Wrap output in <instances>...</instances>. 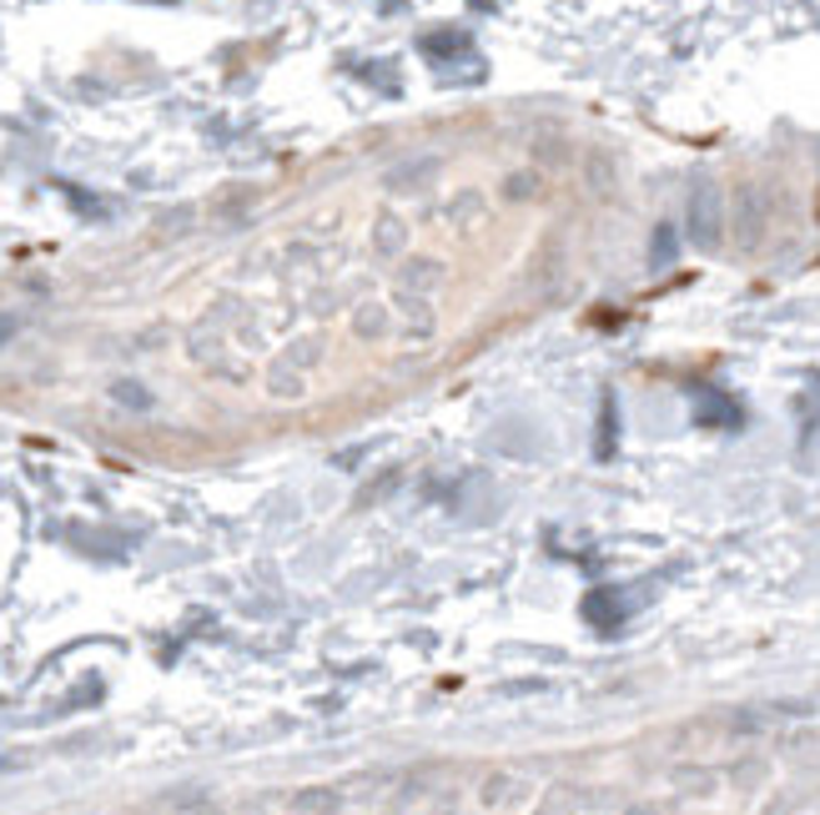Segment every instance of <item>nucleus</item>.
<instances>
[{
	"mask_svg": "<svg viewBox=\"0 0 820 815\" xmlns=\"http://www.w3.org/2000/svg\"><path fill=\"white\" fill-rule=\"evenodd\" d=\"M695 423H704V428H740V408L729 403L725 393H715V388H700L695 393Z\"/></svg>",
	"mask_w": 820,
	"mask_h": 815,
	"instance_id": "obj_1",
	"label": "nucleus"
},
{
	"mask_svg": "<svg viewBox=\"0 0 820 815\" xmlns=\"http://www.w3.org/2000/svg\"><path fill=\"white\" fill-rule=\"evenodd\" d=\"M690 238L704 242V247L720 238V197L710 192V186H700V192L690 197Z\"/></svg>",
	"mask_w": 820,
	"mask_h": 815,
	"instance_id": "obj_2",
	"label": "nucleus"
},
{
	"mask_svg": "<svg viewBox=\"0 0 820 815\" xmlns=\"http://www.w3.org/2000/svg\"><path fill=\"white\" fill-rule=\"evenodd\" d=\"M584 615H589V624H594V630L614 634V630H619V619H625V605H619V594H614V589H600V594H589Z\"/></svg>",
	"mask_w": 820,
	"mask_h": 815,
	"instance_id": "obj_3",
	"label": "nucleus"
},
{
	"mask_svg": "<svg viewBox=\"0 0 820 815\" xmlns=\"http://www.w3.org/2000/svg\"><path fill=\"white\" fill-rule=\"evenodd\" d=\"M664 257H675V232L670 227H660V238H654V263H664Z\"/></svg>",
	"mask_w": 820,
	"mask_h": 815,
	"instance_id": "obj_4",
	"label": "nucleus"
},
{
	"mask_svg": "<svg viewBox=\"0 0 820 815\" xmlns=\"http://www.w3.org/2000/svg\"><path fill=\"white\" fill-rule=\"evenodd\" d=\"M15 338V323H11V317H0V342H11Z\"/></svg>",
	"mask_w": 820,
	"mask_h": 815,
	"instance_id": "obj_5",
	"label": "nucleus"
}]
</instances>
